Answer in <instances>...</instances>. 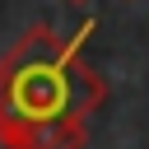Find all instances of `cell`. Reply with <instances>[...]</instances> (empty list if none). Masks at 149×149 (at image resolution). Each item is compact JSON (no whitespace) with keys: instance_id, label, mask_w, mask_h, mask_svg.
<instances>
[{"instance_id":"obj_2","label":"cell","mask_w":149,"mask_h":149,"mask_svg":"<svg viewBox=\"0 0 149 149\" xmlns=\"http://www.w3.org/2000/svg\"><path fill=\"white\" fill-rule=\"evenodd\" d=\"M70 5H84V0H70Z\"/></svg>"},{"instance_id":"obj_1","label":"cell","mask_w":149,"mask_h":149,"mask_svg":"<svg viewBox=\"0 0 149 149\" xmlns=\"http://www.w3.org/2000/svg\"><path fill=\"white\" fill-rule=\"evenodd\" d=\"M88 33L93 23H84L74 37H61L37 23L0 56L5 149H84L88 121L107 98V84L79 56Z\"/></svg>"}]
</instances>
